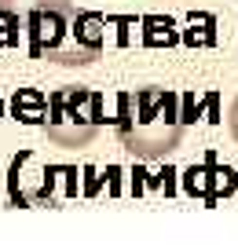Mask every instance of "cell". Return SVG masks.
Masks as SVG:
<instances>
[{
    "label": "cell",
    "instance_id": "1",
    "mask_svg": "<svg viewBox=\"0 0 238 249\" xmlns=\"http://www.w3.org/2000/svg\"><path fill=\"white\" fill-rule=\"evenodd\" d=\"M180 95L172 88L146 85L117 95V140L139 161H165L183 143L187 114L180 110Z\"/></svg>",
    "mask_w": 238,
    "mask_h": 249
},
{
    "label": "cell",
    "instance_id": "2",
    "mask_svg": "<svg viewBox=\"0 0 238 249\" xmlns=\"http://www.w3.org/2000/svg\"><path fill=\"white\" fill-rule=\"evenodd\" d=\"M107 124V99L103 92L85 85H62L55 92H48V117L40 124V132L52 147L77 150L99 136V128Z\"/></svg>",
    "mask_w": 238,
    "mask_h": 249
},
{
    "label": "cell",
    "instance_id": "3",
    "mask_svg": "<svg viewBox=\"0 0 238 249\" xmlns=\"http://www.w3.org/2000/svg\"><path fill=\"white\" fill-rule=\"evenodd\" d=\"M66 176L62 165H48L40 161L37 150H18L11 158V169H8V198L11 205L18 209H33V205H59V191L55 183Z\"/></svg>",
    "mask_w": 238,
    "mask_h": 249
},
{
    "label": "cell",
    "instance_id": "4",
    "mask_svg": "<svg viewBox=\"0 0 238 249\" xmlns=\"http://www.w3.org/2000/svg\"><path fill=\"white\" fill-rule=\"evenodd\" d=\"M107 48V22L99 11H77L70 18V33L62 40V48L55 52V66H92L103 59Z\"/></svg>",
    "mask_w": 238,
    "mask_h": 249
},
{
    "label": "cell",
    "instance_id": "5",
    "mask_svg": "<svg viewBox=\"0 0 238 249\" xmlns=\"http://www.w3.org/2000/svg\"><path fill=\"white\" fill-rule=\"evenodd\" d=\"M26 22V48H30V59H55V52L62 48L70 33V15L59 11H37V15L22 18Z\"/></svg>",
    "mask_w": 238,
    "mask_h": 249
},
{
    "label": "cell",
    "instance_id": "6",
    "mask_svg": "<svg viewBox=\"0 0 238 249\" xmlns=\"http://www.w3.org/2000/svg\"><path fill=\"white\" fill-rule=\"evenodd\" d=\"M11 117L22 124H44L48 117V95L37 88H18L15 99H11Z\"/></svg>",
    "mask_w": 238,
    "mask_h": 249
},
{
    "label": "cell",
    "instance_id": "7",
    "mask_svg": "<svg viewBox=\"0 0 238 249\" xmlns=\"http://www.w3.org/2000/svg\"><path fill=\"white\" fill-rule=\"evenodd\" d=\"M0 11H11V15H18V18H30V15H37V11H59V15L73 18L81 8H77L73 0H0Z\"/></svg>",
    "mask_w": 238,
    "mask_h": 249
},
{
    "label": "cell",
    "instance_id": "8",
    "mask_svg": "<svg viewBox=\"0 0 238 249\" xmlns=\"http://www.w3.org/2000/svg\"><path fill=\"white\" fill-rule=\"evenodd\" d=\"M213 165H216V161L209 158L205 165L183 172V191H187V195H198L201 202H209V195H213Z\"/></svg>",
    "mask_w": 238,
    "mask_h": 249
},
{
    "label": "cell",
    "instance_id": "9",
    "mask_svg": "<svg viewBox=\"0 0 238 249\" xmlns=\"http://www.w3.org/2000/svg\"><path fill=\"white\" fill-rule=\"evenodd\" d=\"M238 187V172L227 169V165H213V195H209V205L220 202L223 195H235Z\"/></svg>",
    "mask_w": 238,
    "mask_h": 249
},
{
    "label": "cell",
    "instance_id": "10",
    "mask_svg": "<svg viewBox=\"0 0 238 249\" xmlns=\"http://www.w3.org/2000/svg\"><path fill=\"white\" fill-rule=\"evenodd\" d=\"M26 33V22L11 11H0V48H18V37Z\"/></svg>",
    "mask_w": 238,
    "mask_h": 249
},
{
    "label": "cell",
    "instance_id": "11",
    "mask_svg": "<svg viewBox=\"0 0 238 249\" xmlns=\"http://www.w3.org/2000/svg\"><path fill=\"white\" fill-rule=\"evenodd\" d=\"M227 132L235 136V143H238V95H235V103H231V110H227Z\"/></svg>",
    "mask_w": 238,
    "mask_h": 249
},
{
    "label": "cell",
    "instance_id": "12",
    "mask_svg": "<svg viewBox=\"0 0 238 249\" xmlns=\"http://www.w3.org/2000/svg\"><path fill=\"white\" fill-rule=\"evenodd\" d=\"M0 110H4V107H0Z\"/></svg>",
    "mask_w": 238,
    "mask_h": 249
}]
</instances>
